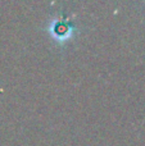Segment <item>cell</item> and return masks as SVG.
I'll use <instances>...</instances> for the list:
<instances>
[{"mask_svg": "<svg viewBox=\"0 0 145 146\" xmlns=\"http://www.w3.org/2000/svg\"><path fill=\"white\" fill-rule=\"evenodd\" d=\"M46 32L49 33L50 38L58 45H64L76 37L77 30L74 22L66 18L63 14H57L51 17L46 23Z\"/></svg>", "mask_w": 145, "mask_h": 146, "instance_id": "6da1fadb", "label": "cell"}]
</instances>
